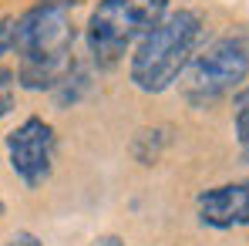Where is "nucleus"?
<instances>
[{"instance_id":"4","label":"nucleus","mask_w":249,"mask_h":246,"mask_svg":"<svg viewBox=\"0 0 249 246\" xmlns=\"http://www.w3.org/2000/svg\"><path fill=\"white\" fill-rule=\"evenodd\" d=\"M249 75V47L239 38H219L206 51L192 54L182 71V98L192 108H206L212 101L236 91Z\"/></svg>"},{"instance_id":"11","label":"nucleus","mask_w":249,"mask_h":246,"mask_svg":"<svg viewBox=\"0 0 249 246\" xmlns=\"http://www.w3.org/2000/svg\"><path fill=\"white\" fill-rule=\"evenodd\" d=\"M88 246H128V243H124L122 236H94Z\"/></svg>"},{"instance_id":"8","label":"nucleus","mask_w":249,"mask_h":246,"mask_svg":"<svg viewBox=\"0 0 249 246\" xmlns=\"http://www.w3.org/2000/svg\"><path fill=\"white\" fill-rule=\"evenodd\" d=\"M14 84H17L14 71H0V118L14 112Z\"/></svg>"},{"instance_id":"10","label":"nucleus","mask_w":249,"mask_h":246,"mask_svg":"<svg viewBox=\"0 0 249 246\" xmlns=\"http://www.w3.org/2000/svg\"><path fill=\"white\" fill-rule=\"evenodd\" d=\"M3 246H44V243L34 236V233H14V236H10Z\"/></svg>"},{"instance_id":"5","label":"nucleus","mask_w":249,"mask_h":246,"mask_svg":"<svg viewBox=\"0 0 249 246\" xmlns=\"http://www.w3.org/2000/svg\"><path fill=\"white\" fill-rule=\"evenodd\" d=\"M3 145H7V162L14 169V175L27 189H37V186H44L51 179L57 138H54V128L44 118H37V115L24 118L17 128L7 132Z\"/></svg>"},{"instance_id":"7","label":"nucleus","mask_w":249,"mask_h":246,"mask_svg":"<svg viewBox=\"0 0 249 246\" xmlns=\"http://www.w3.org/2000/svg\"><path fill=\"white\" fill-rule=\"evenodd\" d=\"M232 125H236V138H239L243 159L249 162V88H246V91H239V98H236V115H232Z\"/></svg>"},{"instance_id":"12","label":"nucleus","mask_w":249,"mask_h":246,"mask_svg":"<svg viewBox=\"0 0 249 246\" xmlns=\"http://www.w3.org/2000/svg\"><path fill=\"white\" fill-rule=\"evenodd\" d=\"M3 212H7V206H3V199H0V216H3Z\"/></svg>"},{"instance_id":"1","label":"nucleus","mask_w":249,"mask_h":246,"mask_svg":"<svg viewBox=\"0 0 249 246\" xmlns=\"http://www.w3.org/2000/svg\"><path fill=\"white\" fill-rule=\"evenodd\" d=\"M78 0H37L14 20L17 84L27 91H54L74 68V10Z\"/></svg>"},{"instance_id":"2","label":"nucleus","mask_w":249,"mask_h":246,"mask_svg":"<svg viewBox=\"0 0 249 246\" xmlns=\"http://www.w3.org/2000/svg\"><path fill=\"white\" fill-rule=\"evenodd\" d=\"M202 41V14L199 10H172L142 41L135 44L128 78L145 95H162L182 78Z\"/></svg>"},{"instance_id":"3","label":"nucleus","mask_w":249,"mask_h":246,"mask_svg":"<svg viewBox=\"0 0 249 246\" xmlns=\"http://www.w3.org/2000/svg\"><path fill=\"white\" fill-rule=\"evenodd\" d=\"M168 14V0H98L88 17V54L101 71H115L162 17Z\"/></svg>"},{"instance_id":"6","label":"nucleus","mask_w":249,"mask_h":246,"mask_svg":"<svg viewBox=\"0 0 249 246\" xmlns=\"http://www.w3.org/2000/svg\"><path fill=\"white\" fill-rule=\"evenodd\" d=\"M199 223L212 229L249 226V179L206 189L199 196Z\"/></svg>"},{"instance_id":"9","label":"nucleus","mask_w":249,"mask_h":246,"mask_svg":"<svg viewBox=\"0 0 249 246\" xmlns=\"http://www.w3.org/2000/svg\"><path fill=\"white\" fill-rule=\"evenodd\" d=\"M7 51H14V20H7V24L0 27V57H3Z\"/></svg>"}]
</instances>
